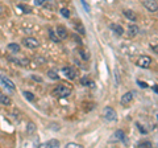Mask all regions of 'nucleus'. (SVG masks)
I'll list each match as a JSON object with an SVG mask.
<instances>
[{"instance_id":"1","label":"nucleus","mask_w":158,"mask_h":148,"mask_svg":"<svg viewBox=\"0 0 158 148\" xmlns=\"http://www.w3.org/2000/svg\"><path fill=\"white\" fill-rule=\"evenodd\" d=\"M70 94H71V89L63 85H59L53 90V95L58 98H67L70 97Z\"/></svg>"},{"instance_id":"2","label":"nucleus","mask_w":158,"mask_h":148,"mask_svg":"<svg viewBox=\"0 0 158 148\" xmlns=\"http://www.w3.org/2000/svg\"><path fill=\"white\" fill-rule=\"evenodd\" d=\"M103 118H104L107 122H116L117 120V112L113 107L107 106L104 110H103Z\"/></svg>"},{"instance_id":"3","label":"nucleus","mask_w":158,"mask_h":148,"mask_svg":"<svg viewBox=\"0 0 158 148\" xmlns=\"http://www.w3.org/2000/svg\"><path fill=\"white\" fill-rule=\"evenodd\" d=\"M23 45L28 49H36L40 46V41L34 37H25L23 38Z\"/></svg>"},{"instance_id":"4","label":"nucleus","mask_w":158,"mask_h":148,"mask_svg":"<svg viewBox=\"0 0 158 148\" xmlns=\"http://www.w3.org/2000/svg\"><path fill=\"white\" fill-rule=\"evenodd\" d=\"M61 72L63 73V76H65L66 78H69V80H75L77 76H78L77 69L73 67V66H65V67H62Z\"/></svg>"},{"instance_id":"5","label":"nucleus","mask_w":158,"mask_h":148,"mask_svg":"<svg viewBox=\"0 0 158 148\" xmlns=\"http://www.w3.org/2000/svg\"><path fill=\"white\" fill-rule=\"evenodd\" d=\"M144 6L149 12H158V2L157 0H142Z\"/></svg>"},{"instance_id":"6","label":"nucleus","mask_w":158,"mask_h":148,"mask_svg":"<svg viewBox=\"0 0 158 148\" xmlns=\"http://www.w3.org/2000/svg\"><path fill=\"white\" fill-rule=\"evenodd\" d=\"M137 65L142 67V69H148V67H150L152 65V58L149 56H141L140 58H138V61H137Z\"/></svg>"},{"instance_id":"7","label":"nucleus","mask_w":158,"mask_h":148,"mask_svg":"<svg viewBox=\"0 0 158 148\" xmlns=\"http://www.w3.org/2000/svg\"><path fill=\"white\" fill-rule=\"evenodd\" d=\"M0 81H2L3 85L6 86L7 89H9L11 91H15V90H16V85H15L13 81L11 80V78H8L7 76H0Z\"/></svg>"},{"instance_id":"8","label":"nucleus","mask_w":158,"mask_h":148,"mask_svg":"<svg viewBox=\"0 0 158 148\" xmlns=\"http://www.w3.org/2000/svg\"><path fill=\"white\" fill-rule=\"evenodd\" d=\"M133 98H135V93L133 91H127L125 94H123L121 99H120V103L123 106H128L133 101Z\"/></svg>"},{"instance_id":"9","label":"nucleus","mask_w":158,"mask_h":148,"mask_svg":"<svg viewBox=\"0 0 158 148\" xmlns=\"http://www.w3.org/2000/svg\"><path fill=\"white\" fill-rule=\"evenodd\" d=\"M125 139V132L123 131V130H117L113 132V135L111 137V141L112 143H117V141H123Z\"/></svg>"},{"instance_id":"10","label":"nucleus","mask_w":158,"mask_h":148,"mask_svg":"<svg viewBox=\"0 0 158 148\" xmlns=\"http://www.w3.org/2000/svg\"><path fill=\"white\" fill-rule=\"evenodd\" d=\"M56 33H57V36L61 38V40H65V38L67 37V29L65 25H58L56 28Z\"/></svg>"},{"instance_id":"11","label":"nucleus","mask_w":158,"mask_h":148,"mask_svg":"<svg viewBox=\"0 0 158 148\" xmlns=\"http://www.w3.org/2000/svg\"><path fill=\"white\" fill-rule=\"evenodd\" d=\"M123 13H124V16L128 19V20H132L133 23H136V21L138 20L137 13H136V12H133L132 9H124V11H123Z\"/></svg>"},{"instance_id":"12","label":"nucleus","mask_w":158,"mask_h":148,"mask_svg":"<svg viewBox=\"0 0 158 148\" xmlns=\"http://www.w3.org/2000/svg\"><path fill=\"white\" fill-rule=\"evenodd\" d=\"M38 147H41V148H45V147H49V148H57L59 147V140L57 139H52V140H48L45 143H41Z\"/></svg>"},{"instance_id":"13","label":"nucleus","mask_w":158,"mask_h":148,"mask_svg":"<svg viewBox=\"0 0 158 148\" xmlns=\"http://www.w3.org/2000/svg\"><path fill=\"white\" fill-rule=\"evenodd\" d=\"M0 105H3V106H11L12 105V99L2 91H0Z\"/></svg>"},{"instance_id":"14","label":"nucleus","mask_w":158,"mask_h":148,"mask_svg":"<svg viewBox=\"0 0 158 148\" xmlns=\"http://www.w3.org/2000/svg\"><path fill=\"white\" fill-rule=\"evenodd\" d=\"M110 29L115 32L116 34H118V36L124 34V28H123L120 24H110Z\"/></svg>"},{"instance_id":"15","label":"nucleus","mask_w":158,"mask_h":148,"mask_svg":"<svg viewBox=\"0 0 158 148\" xmlns=\"http://www.w3.org/2000/svg\"><path fill=\"white\" fill-rule=\"evenodd\" d=\"M7 49L9 52H12V53H20L21 52V46L19 45V44H16V42H9L8 45H7Z\"/></svg>"},{"instance_id":"16","label":"nucleus","mask_w":158,"mask_h":148,"mask_svg":"<svg viewBox=\"0 0 158 148\" xmlns=\"http://www.w3.org/2000/svg\"><path fill=\"white\" fill-rule=\"evenodd\" d=\"M74 28H75L77 32H81V34H85L86 33L85 27H83V24L79 21V20H74Z\"/></svg>"},{"instance_id":"17","label":"nucleus","mask_w":158,"mask_h":148,"mask_svg":"<svg viewBox=\"0 0 158 148\" xmlns=\"http://www.w3.org/2000/svg\"><path fill=\"white\" fill-rule=\"evenodd\" d=\"M138 32H140V28H138L137 25H135V24H133V25L131 24L129 28H128V33H129V36H131V37H135Z\"/></svg>"},{"instance_id":"18","label":"nucleus","mask_w":158,"mask_h":148,"mask_svg":"<svg viewBox=\"0 0 158 148\" xmlns=\"http://www.w3.org/2000/svg\"><path fill=\"white\" fill-rule=\"evenodd\" d=\"M48 33H49V37H50V40H52L53 42H59V41H61V38L57 36L56 31H53V29H49Z\"/></svg>"},{"instance_id":"19","label":"nucleus","mask_w":158,"mask_h":148,"mask_svg":"<svg viewBox=\"0 0 158 148\" xmlns=\"http://www.w3.org/2000/svg\"><path fill=\"white\" fill-rule=\"evenodd\" d=\"M23 95H24V98H25L27 101H29V102H33L34 99H36L34 94H33V93H31V91H24V93H23Z\"/></svg>"},{"instance_id":"20","label":"nucleus","mask_w":158,"mask_h":148,"mask_svg":"<svg viewBox=\"0 0 158 148\" xmlns=\"http://www.w3.org/2000/svg\"><path fill=\"white\" fill-rule=\"evenodd\" d=\"M81 83H82L83 86H94L92 80H90L88 77H83V78H81Z\"/></svg>"},{"instance_id":"21","label":"nucleus","mask_w":158,"mask_h":148,"mask_svg":"<svg viewBox=\"0 0 158 148\" xmlns=\"http://www.w3.org/2000/svg\"><path fill=\"white\" fill-rule=\"evenodd\" d=\"M48 77L50 78V80H54V81L59 80V76H58V73L56 70H49L48 72Z\"/></svg>"},{"instance_id":"22","label":"nucleus","mask_w":158,"mask_h":148,"mask_svg":"<svg viewBox=\"0 0 158 148\" xmlns=\"http://www.w3.org/2000/svg\"><path fill=\"white\" fill-rule=\"evenodd\" d=\"M34 131H36V126H34V123H29V124L27 126V134H29V135H32V134H34Z\"/></svg>"},{"instance_id":"23","label":"nucleus","mask_w":158,"mask_h":148,"mask_svg":"<svg viewBox=\"0 0 158 148\" xmlns=\"http://www.w3.org/2000/svg\"><path fill=\"white\" fill-rule=\"evenodd\" d=\"M137 147H153V144H152V141H149V140H144V141H138Z\"/></svg>"},{"instance_id":"24","label":"nucleus","mask_w":158,"mask_h":148,"mask_svg":"<svg viewBox=\"0 0 158 148\" xmlns=\"http://www.w3.org/2000/svg\"><path fill=\"white\" fill-rule=\"evenodd\" d=\"M59 12H61V15H62V16L65 17V19L70 17V11H69L67 8H61V9H59Z\"/></svg>"},{"instance_id":"25","label":"nucleus","mask_w":158,"mask_h":148,"mask_svg":"<svg viewBox=\"0 0 158 148\" xmlns=\"http://www.w3.org/2000/svg\"><path fill=\"white\" fill-rule=\"evenodd\" d=\"M19 8H20V9H23V12H24V13H31V12H32V8H31V7H28V6H24V4H20Z\"/></svg>"},{"instance_id":"26","label":"nucleus","mask_w":158,"mask_h":148,"mask_svg":"<svg viewBox=\"0 0 158 148\" xmlns=\"http://www.w3.org/2000/svg\"><path fill=\"white\" fill-rule=\"evenodd\" d=\"M136 126H137V128H138V131H140L141 132V134H148V130H146V128L145 127H142L141 124H140V123H136Z\"/></svg>"},{"instance_id":"27","label":"nucleus","mask_w":158,"mask_h":148,"mask_svg":"<svg viewBox=\"0 0 158 148\" xmlns=\"http://www.w3.org/2000/svg\"><path fill=\"white\" fill-rule=\"evenodd\" d=\"M78 52H79V54H81V57H82L85 61H87V60H88V56H87V54L85 53V50H83V49H79Z\"/></svg>"},{"instance_id":"28","label":"nucleus","mask_w":158,"mask_h":148,"mask_svg":"<svg viewBox=\"0 0 158 148\" xmlns=\"http://www.w3.org/2000/svg\"><path fill=\"white\" fill-rule=\"evenodd\" d=\"M46 2H49V0H34V6H37V7L44 6Z\"/></svg>"},{"instance_id":"29","label":"nucleus","mask_w":158,"mask_h":148,"mask_svg":"<svg viewBox=\"0 0 158 148\" xmlns=\"http://www.w3.org/2000/svg\"><path fill=\"white\" fill-rule=\"evenodd\" d=\"M81 3H82V6L85 7V11H86V12H90V6L87 4L86 0H81Z\"/></svg>"},{"instance_id":"30","label":"nucleus","mask_w":158,"mask_h":148,"mask_svg":"<svg viewBox=\"0 0 158 148\" xmlns=\"http://www.w3.org/2000/svg\"><path fill=\"white\" fill-rule=\"evenodd\" d=\"M66 147H67V148H69V147H73V148H82V146H81V144H77V143H67Z\"/></svg>"},{"instance_id":"31","label":"nucleus","mask_w":158,"mask_h":148,"mask_svg":"<svg viewBox=\"0 0 158 148\" xmlns=\"http://www.w3.org/2000/svg\"><path fill=\"white\" fill-rule=\"evenodd\" d=\"M137 83H138V86L142 87V89H146V87H148V83H146V82H144V81H140V80H138V81H137Z\"/></svg>"},{"instance_id":"32","label":"nucleus","mask_w":158,"mask_h":148,"mask_svg":"<svg viewBox=\"0 0 158 148\" xmlns=\"http://www.w3.org/2000/svg\"><path fill=\"white\" fill-rule=\"evenodd\" d=\"M32 80L37 81V82H42V78H41V77H38V76H32Z\"/></svg>"},{"instance_id":"33","label":"nucleus","mask_w":158,"mask_h":148,"mask_svg":"<svg viewBox=\"0 0 158 148\" xmlns=\"http://www.w3.org/2000/svg\"><path fill=\"white\" fill-rule=\"evenodd\" d=\"M150 49H152V50L154 52V53L158 54V45H150Z\"/></svg>"},{"instance_id":"34","label":"nucleus","mask_w":158,"mask_h":148,"mask_svg":"<svg viewBox=\"0 0 158 148\" xmlns=\"http://www.w3.org/2000/svg\"><path fill=\"white\" fill-rule=\"evenodd\" d=\"M152 89H153V91H154L156 94H158V85H154V86H153Z\"/></svg>"},{"instance_id":"35","label":"nucleus","mask_w":158,"mask_h":148,"mask_svg":"<svg viewBox=\"0 0 158 148\" xmlns=\"http://www.w3.org/2000/svg\"><path fill=\"white\" fill-rule=\"evenodd\" d=\"M3 11H4V8H3L2 6H0V15H2V13H3Z\"/></svg>"},{"instance_id":"36","label":"nucleus","mask_w":158,"mask_h":148,"mask_svg":"<svg viewBox=\"0 0 158 148\" xmlns=\"http://www.w3.org/2000/svg\"><path fill=\"white\" fill-rule=\"evenodd\" d=\"M21 2H28V0H21Z\"/></svg>"},{"instance_id":"37","label":"nucleus","mask_w":158,"mask_h":148,"mask_svg":"<svg viewBox=\"0 0 158 148\" xmlns=\"http://www.w3.org/2000/svg\"><path fill=\"white\" fill-rule=\"evenodd\" d=\"M157 119H158V114H157Z\"/></svg>"}]
</instances>
